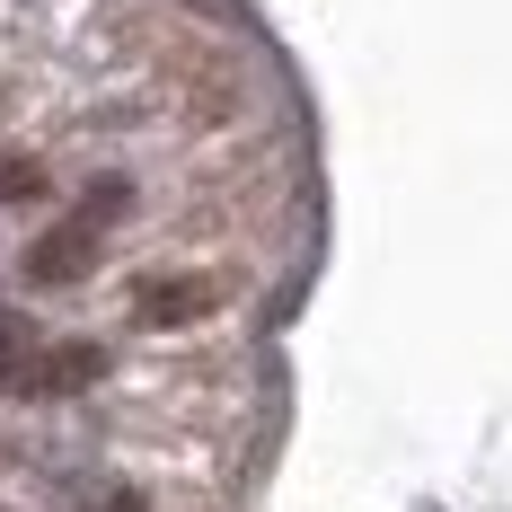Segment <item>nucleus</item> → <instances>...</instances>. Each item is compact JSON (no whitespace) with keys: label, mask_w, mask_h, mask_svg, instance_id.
<instances>
[{"label":"nucleus","mask_w":512,"mask_h":512,"mask_svg":"<svg viewBox=\"0 0 512 512\" xmlns=\"http://www.w3.org/2000/svg\"><path fill=\"white\" fill-rule=\"evenodd\" d=\"M212 301H221V283H151L142 292V318H195Z\"/></svg>","instance_id":"4"},{"label":"nucleus","mask_w":512,"mask_h":512,"mask_svg":"<svg viewBox=\"0 0 512 512\" xmlns=\"http://www.w3.org/2000/svg\"><path fill=\"white\" fill-rule=\"evenodd\" d=\"M98 371H106V354H98V345H62V354H36L27 389H36V398H62V389H89Z\"/></svg>","instance_id":"2"},{"label":"nucleus","mask_w":512,"mask_h":512,"mask_svg":"<svg viewBox=\"0 0 512 512\" xmlns=\"http://www.w3.org/2000/svg\"><path fill=\"white\" fill-rule=\"evenodd\" d=\"M124 204H133V186H124V177H98V186H89V195H80V204L27 248V274H36V283H80V274L98 265L106 230L124 221Z\"/></svg>","instance_id":"1"},{"label":"nucleus","mask_w":512,"mask_h":512,"mask_svg":"<svg viewBox=\"0 0 512 512\" xmlns=\"http://www.w3.org/2000/svg\"><path fill=\"white\" fill-rule=\"evenodd\" d=\"M36 354H45V345H36V327L0 309V380H9V389H27V371H36Z\"/></svg>","instance_id":"3"},{"label":"nucleus","mask_w":512,"mask_h":512,"mask_svg":"<svg viewBox=\"0 0 512 512\" xmlns=\"http://www.w3.org/2000/svg\"><path fill=\"white\" fill-rule=\"evenodd\" d=\"M36 195V159H9L0 151V204H27Z\"/></svg>","instance_id":"5"}]
</instances>
